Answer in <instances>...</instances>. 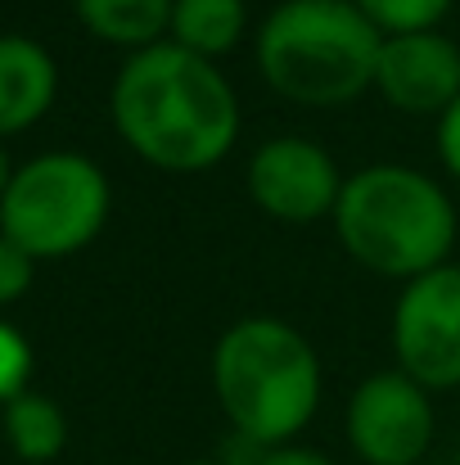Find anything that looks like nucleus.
<instances>
[{"label":"nucleus","instance_id":"19","mask_svg":"<svg viewBox=\"0 0 460 465\" xmlns=\"http://www.w3.org/2000/svg\"><path fill=\"white\" fill-rule=\"evenodd\" d=\"M9 181H14V176H9V158H5V150H0V199H5Z\"/></svg>","mask_w":460,"mask_h":465},{"label":"nucleus","instance_id":"3","mask_svg":"<svg viewBox=\"0 0 460 465\" xmlns=\"http://www.w3.org/2000/svg\"><path fill=\"white\" fill-rule=\"evenodd\" d=\"M212 389L240 439L280 448L320 402V361L303 334L276 316L230 325L212 352Z\"/></svg>","mask_w":460,"mask_h":465},{"label":"nucleus","instance_id":"11","mask_svg":"<svg viewBox=\"0 0 460 465\" xmlns=\"http://www.w3.org/2000/svg\"><path fill=\"white\" fill-rule=\"evenodd\" d=\"M244 0H176L171 5V36L181 50H194L203 59L230 54L244 36Z\"/></svg>","mask_w":460,"mask_h":465},{"label":"nucleus","instance_id":"10","mask_svg":"<svg viewBox=\"0 0 460 465\" xmlns=\"http://www.w3.org/2000/svg\"><path fill=\"white\" fill-rule=\"evenodd\" d=\"M54 100V64L27 36H0V136L32 127Z\"/></svg>","mask_w":460,"mask_h":465},{"label":"nucleus","instance_id":"2","mask_svg":"<svg viewBox=\"0 0 460 465\" xmlns=\"http://www.w3.org/2000/svg\"><path fill=\"white\" fill-rule=\"evenodd\" d=\"M334 226L343 249L361 267L402 281L447 267V253L456 244V208L443 185L416 167L393 163L366 167L343 181Z\"/></svg>","mask_w":460,"mask_h":465},{"label":"nucleus","instance_id":"9","mask_svg":"<svg viewBox=\"0 0 460 465\" xmlns=\"http://www.w3.org/2000/svg\"><path fill=\"white\" fill-rule=\"evenodd\" d=\"M375 86L402 114H447L460 95V50L443 32L384 36Z\"/></svg>","mask_w":460,"mask_h":465},{"label":"nucleus","instance_id":"8","mask_svg":"<svg viewBox=\"0 0 460 465\" xmlns=\"http://www.w3.org/2000/svg\"><path fill=\"white\" fill-rule=\"evenodd\" d=\"M338 167L316 141L280 136L249 158V194L280 222H316L338 203Z\"/></svg>","mask_w":460,"mask_h":465},{"label":"nucleus","instance_id":"20","mask_svg":"<svg viewBox=\"0 0 460 465\" xmlns=\"http://www.w3.org/2000/svg\"><path fill=\"white\" fill-rule=\"evenodd\" d=\"M185 465H221V461H185Z\"/></svg>","mask_w":460,"mask_h":465},{"label":"nucleus","instance_id":"5","mask_svg":"<svg viewBox=\"0 0 460 465\" xmlns=\"http://www.w3.org/2000/svg\"><path fill=\"white\" fill-rule=\"evenodd\" d=\"M109 181L82 154H45L14 172L0 199V231L32 258H59L100 235Z\"/></svg>","mask_w":460,"mask_h":465},{"label":"nucleus","instance_id":"12","mask_svg":"<svg viewBox=\"0 0 460 465\" xmlns=\"http://www.w3.org/2000/svg\"><path fill=\"white\" fill-rule=\"evenodd\" d=\"M176 0H77L82 23L118 45H153L162 27H171Z\"/></svg>","mask_w":460,"mask_h":465},{"label":"nucleus","instance_id":"15","mask_svg":"<svg viewBox=\"0 0 460 465\" xmlns=\"http://www.w3.org/2000/svg\"><path fill=\"white\" fill-rule=\"evenodd\" d=\"M27 371H32V348L23 343V334L14 325L0 321V402L27 393Z\"/></svg>","mask_w":460,"mask_h":465},{"label":"nucleus","instance_id":"17","mask_svg":"<svg viewBox=\"0 0 460 465\" xmlns=\"http://www.w3.org/2000/svg\"><path fill=\"white\" fill-rule=\"evenodd\" d=\"M438 154L460 176V95H456V104L438 118Z\"/></svg>","mask_w":460,"mask_h":465},{"label":"nucleus","instance_id":"16","mask_svg":"<svg viewBox=\"0 0 460 465\" xmlns=\"http://www.w3.org/2000/svg\"><path fill=\"white\" fill-rule=\"evenodd\" d=\"M32 285V253H23L14 240L0 235V303H14Z\"/></svg>","mask_w":460,"mask_h":465},{"label":"nucleus","instance_id":"7","mask_svg":"<svg viewBox=\"0 0 460 465\" xmlns=\"http://www.w3.org/2000/svg\"><path fill=\"white\" fill-rule=\"evenodd\" d=\"M347 443L366 465H416L434 443V407L406 371L370 375L347 402Z\"/></svg>","mask_w":460,"mask_h":465},{"label":"nucleus","instance_id":"4","mask_svg":"<svg viewBox=\"0 0 460 465\" xmlns=\"http://www.w3.org/2000/svg\"><path fill=\"white\" fill-rule=\"evenodd\" d=\"M384 32L352 0H280L258 32L262 77L299 104H347L375 86Z\"/></svg>","mask_w":460,"mask_h":465},{"label":"nucleus","instance_id":"14","mask_svg":"<svg viewBox=\"0 0 460 465\" xmlns=\"http://www.w3.org/2000/svg\"><path fill=\"white\" fill-rule=\"evenodd\" d=\"M384 36L434 32V23L452 9V0H352Z\"/></svg>","mask_w":460,"mask_h":465},{"label":"nucleus","instance_id":"1","mask_svg":"<svg viewBox=\"0 0 460 465\" xmlns=\"http://www.w3.org/2000/svg\"><path fill=\"white\" fill-rule=\"evenodd\" d=\"M113 123L136 154L167 172H203L230 154L240 104L212 59L171 45H145L113 82Z\"/></svg>","mask_w":460,"mask_h":465},{"label":"nucleus","instance_id":"13","mask_svg":"<svg viewBox=\"0 0 460 465\" xmlns=\"http://www.w3.org/2000/svg\"><path fill=\"white\" fill-rule=\"evenodd\" d=\"M5 434L23 461H54L68 443V420L50 398L18 393L5 402Z\"/></svg>","mask_w":460,"mask_h":465},{"label":"nucleus","instance_id":"18","mask_svg":"<svg viewBox=\"0 0 460 465\" xmlns=\"http://www.w3.org/2000/svg\"><path fill=\"white\" fill-rule=\"evenodd\" d=\"M258 465H334L329 457H316V452H303V448H271Z\"/></svg>","mask_w":460,"mask_h":465},{"label":"nucleus","instance_id":"6","mask_svg":"<svg viewBox=\"0 0 460 465\" xmlns=\"http://www.w3.org/2000/svg\"><path fill=\"white\" fill-rule=\"evenodd\" d=\"M393 348L402 371L425 389L460 384V267L406 281L393 308Z\"/></svg>","mask_w":460,"mask_h":465}]
</instances>
